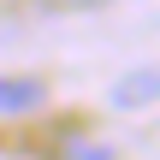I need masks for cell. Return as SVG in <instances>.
<instances>
[{"label":"cell","instance_id":"cell-4","mask_svg":"<svg viewBox=\"0 0 160 160\" xmlns=\"http://www.w3.org/2000/svg\"><path fill=\"white\" fill-rule=\"evenodd\" d=\"M53 6H83V0H53Z\"/></svg>","mask_w":160,"mask_h":160},{"label":"cell","instance_id":"cell-3","mask_svg":"<svg viewBox=\"0 0 160 160\" xmlns=\"http://www.w3.org/2000/svg\"><path fill=\"white\" fill-rule=\"evenodd\" d=\"M65 160H113V148H107V142H77Z\"/></svg>","mask_w":160,"mask_h":160},{"label":"cell","instance_id":"cell-1","mask_svg":"<svg viewBox=\"0 0 160 160\" xmlns=\"http://www.w3.org/2000/svg\"><path fill=\"white\" fill-rule=\"evenodd\" d=\"M42 101H48V83H42V77H0V119L36 113Z\"/></svg>","mask_w":160,"mask_h":160},{"label":"cell","instance_id":"cell-2","mask_svg":"<svg viewBox=\"0 0 160 160\" xmlns=\"http://www.w3.org/2000/svg\"><path fill=\"white\" fill-rule=\"evenodd\" d=\"M154 89H160L154 65H137V71H125V77L113 83V101H119L125 113H137V107H154Z\"/></svg>","mask_w":160,"mask_h":160}]
</instances>
